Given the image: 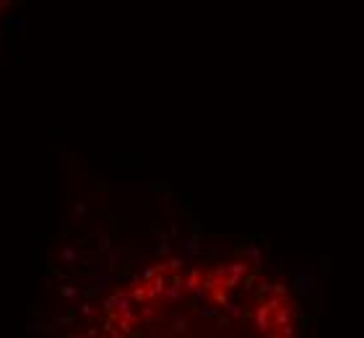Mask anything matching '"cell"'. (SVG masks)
Listing matches in <instances>:
<instances>
[{
  "label": "cell",
  "instance_id": "6da1fadb",
  "mask_svg": "<svg viewBox=\"0 0 364 338\" xmlns=\"http://www.w3.org/2000/svg\"><path fill=\"white\" fill-rule=\"evenodd\" d=\"M296 331L294 292L250 258H164L114 284L86 336L291 338Z\"/></svg>",
  "mask_w": 364,
  "mask_h": 338
},
{
  "label": "cell",
  "instance_id": "7a4b0ae2",
  "mask_svg": "<svg viewBox=\"0 0 364 338\" xmlns=\"http://www.w3.org/2000/svg\"><path fill=\"white\" fill-rule=\"evenodd\" d=\"M0 8H3V0H0Z\"/></svg>",
  "mask_w": 364,
  "mask_h": 338
}]
</instances>
